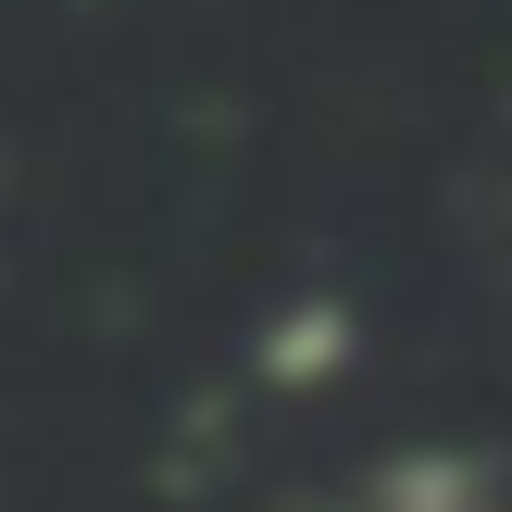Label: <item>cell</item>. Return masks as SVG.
I'll return each instance as SVG.
<instances>
[{
  "mask_svg": "<svg viewBox=\"0 0 512 512\" xmlns=\"http://www.w3.org/2000/svg\"><path fill=\"white\" fill-rule=\"evenodd\" d=\"M350 512H512V488H500V463H475V450H388V463L350 488Z\"/></svg>",
  "mask_w": 512,
  "mask_h": 512,
  "instance_id": "6da1fadb",
  "label": "cell"
},
{
  "mask_svg": "<svg viewBox=\"0 0 512 512\" xmlns=\"http://www.w3.org/2000/svg\"><path fill=\"white\" fill-rule=\"evenodd\" d=\"M350 338H363L350 300H300V313L263 325V375H275V388H325V375L350 363Z\"/></svg>",
  "mask_w": 512,
  "mask_h": 512,
  "instance_id": "7a4b0ae2",
  "label": "cell"
}]
</instances>
